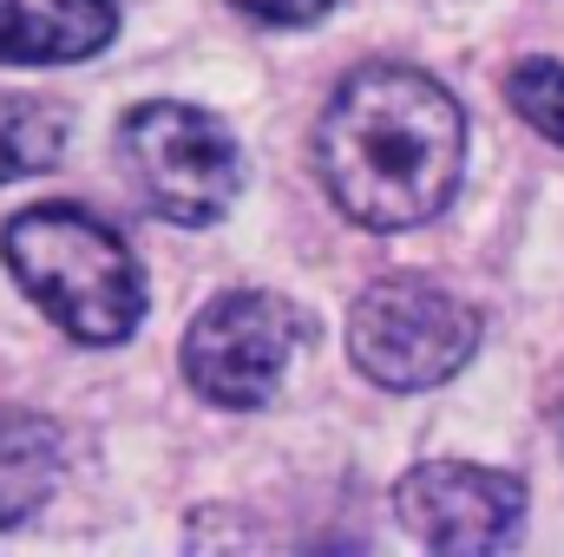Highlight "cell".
Here are the masks:
<instances>
[{
    "mask_svg": "<svg viewBox=\"0 0 564 557\" xmlns=\"http://www.w3.org/2000/svg\"><path fill=\"white\" fill-rule=\"evenodd\" d=\"M466 112L421 66H355L315 119V177L361 230H414L459 190Z\"/></svg>",
    "mask_w": 564,
    "mask_h": 557,
    "instance_id": "cell-1",
    "label": "cell"
},
{
    "mask_svg": "<svg viewBox=\"0 0 564 557\" xmlns=\"http://www.w3.org/2000/svg\"><path fill=\"white\" fill-rule=\"evenodd\" d=\"M20 295L86 348H112L144 321V276L112 223L79 204H33L0 230Z\"/></svg>",
    "mask_w": 564,
    "mask_h": 557,
    "instance_id": "cell-2",
    "label": "cell"
},
{
    "mask_svg": "<svg viewBox=\"0 0 564 557\" xmlns=\"http://www.w3.org/2000/svg\"><path fill=\"white\" fill-rule=\"evenodd\" d=\"M473 348L479 315L433 276H381L348 308V361L388 394H426L453 381Z\"/></svg>",
    "mask_w": 564,
    "mask_h": 557,
    "instance_id": "cell-3",
    "label": "cell"
},
{
    "mask_svg": "<svg viewBox=\"0 0 564 557\" xmlns=\"http://www.w3.org/2000/svg\"><path fill=\"white\" fill-rule=\"evenodd\" d=\"M119 151L139 177L144 204L184 230L230 217V204L243 190V151L230 139V125L210 119L204 106H184V99L132 106L119 125Z\"/></svg>",
    "mask_w": 564,
    "mask_h": 557,
    "instance_id": "cell-4",
    "label": "cell"
},
{
    "mask_svg": "<svg viewBox=\"0 0 564 557\" xmlns=\"http://www.w3.org/2000/svg\"><path fill=\"white\" fill-rule=\"evenodd\" d=\"M308 341V321L295 302H282L270 288H230L210 295L184 335V381L230 414H257L270 407Z\"/></svg>",
    "mask_w": 564,
    "mask_h": 557,
    "instance_id": "cell-5",
    "label": "cell"
},
{
    "mask_svg": "<svg viewBox=\"0 0 564 557\" xmlns=\"http://www.w3.org/2000/svg\"><path fill=\"white\" fill-rule=\"evenodd\" d=\"M394 512H401V525L421 538L426 551L486 557V551H506V545L519 538L525 485H519L512 472H492V466L426 459L414 472H401Z\"/></svg>",
    "mask_w": 564,
    "mask_h": 557,
    "instance_id": "cell-6",
    "label": "cell"
},
{
    "mask_svg": "<svg viewBox=\"0 0 564 557\" xmlns=\"http://www.w3.org/2000/svg\"><path fill=\"white\" fill-rule=\"evenodd\" d=\"M119 33L112 0H0V59L7 66H73Z\"/></svg>",
    "mask_w": 564,
    "mask_h": 557,
    "instance_id": "cell-7",
    "label": "cell"
},
{
    "mask_svg": "<svg viewBox=\"0 0 564 557\" xmlns=\"http://www.w3.org/2000/svg\"><path fill=\"white\" fill-rule=\"evenodd\" d=\"M66 472V433L33 407H0V532L46 512Z\"/></svg>",
    "mask_w": 564,
    "mask_h": 557,
    "instance_id": "cell-8",
    "label": "cell"
},
{
    "mask_svg": "<svg viewBox=\"0 0 564 557\" xmlns=\"http://www.w3.org/2000/svg\"><path fill=\"white\" fill-rule=\"evenodd\" d=\"M59 151H66V112L59 106L0 92V184L53 171Z\"/></svg>",
    "mask_w": 564,
    "mask_h": 557,
    "instance_id": "cell-9",
    "label": "cell"
},
{
    "mask_svg": "<svg viewBox=\"0 0 564 557\" xmlns=\"http://www.w3.org/2000/svg\"><path fill=\"white\" fill-rule=\"evenodd\" d=\"M506 99H512V112L539 139H552L564 151V59H525V66H512Z\"/></svg>",
    "mask_w": 564,
    "mask_h": 557,
    "instance_id": "cell-10",
    "label": "cell"
},
{
    "mask_svg": "<svg viewBox=\"0 0 564 557\" xmlns=\"http://www.w3.org/2000/svg\"><path fill=\"white\" fill-rule=\"evenodd\" d=\"M230 7H243V13H257V20H270V26H308V20H322L335 0H230Z\"/></svg>",
    "mask_w": 564,
    "mask_h": 557,
    "instance_id": "cell-11",
    "label": "cell"
}]
</instances>
